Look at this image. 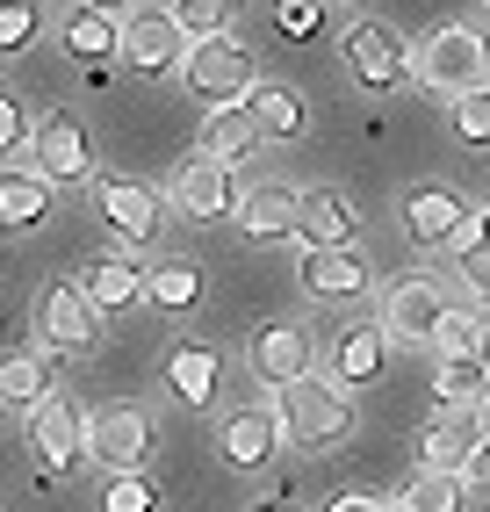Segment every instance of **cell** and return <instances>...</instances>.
Returning a JSON list of instances; mask_svg holds the SVG:
<instances>
[{
  "label": "cell",
  "instance_id": "3957f363",
  "mask_svg": "<svg viewBox=\"0 0 490 512\" xmlns=\"http://www.w3.org/2000/svg\"><path fill=\"white\" fill-rule=\"evenodd\" d=\"M404 231H411L426 253H454V260H469V253L483 246V217H476L454 188H411Z\"/></svg>",
  "mask_w": 490,
  "mask_h": 512
},
{
  "label": "cell",
  "instance_id": "ee69618b",
  "mask_svg": "<svg viewBox=\"0 0 490 512\" xmlns=\"http://www.w3.org/2000/svg\"><path fill=\"white\" fill-rule=\"evenodd\" d=\"M253 512H289V505H282V498H260V505H253Z\"/></svg>",
  "mask_w": 490,
  "mask_h": 512
},
{
  "label": "cell",
  "instance_id": "30bf717a",
  "mask_svg": "<svg viewBox=\"0 0 490 512\" xmlns=\"http://www.w3.org/2000/svg\"><path fill=\"white\" fill-rule=\"evenodd\" d=\"M37 332H44V354H87L101 339V311L87 303L80 282H51L37 296Z\"/></svg>",
  "mask_w": 490,
  "mask_h": 512
},
{
  "label": "cell",
  "instance_id": "5b68a950",
  "mask_svg": "<svg viewBox=\"0 0 490 512\" xmlns=\"http://www.w3.org/2000/svg\"><path fill=\"white\" fill-rule=\"evenodd\" d=\"M181 80H188V94L195 101H245L260 80H253V51H245L238 37H202L195 51H188V65H181Z\"/></svg>",
  "mask_w": 490,
  "mask_h": 512
},
{
  "label": "cell",
  "instance_id": "8fae6325",
  "mask_svg": "<svg viewBox=\"0 0 490 512\" xmlns=\"http://www.w3.org/2000/svg\"><path fill=\"white\" fill-rule=\"evenodd\" d=\"M29 448H37L44 476H73L87 462V412H80L73 397L37 404V412H29Z\"/></svg>",
  "mask_w": 490,
  "mask_h": 512
},
{
  "label": "cell",
  "instance_id": "7bdbcfd3",
  "mask_svg": "<svg viewBox=\"0 0 490 512\" xmlns=\"http://www.w3.org/2000/svg\"><path fill=\"white\" fill-rule=\"evenodd\" d=\"M476 217H483V246H490V195H483V202H476Z\"/></svg>",
  "mask_w": 490,
  "mask_h": 512
},
{
  "label": "cell",
  "instance_id": "b9f144b4",
  "mask_svg": "<svg viewBox=\"0 0 490 512\" xmlns=\"http://www.w3.org/2000/svg\"><path fill=\"white\" fill-rule=\"evenodd\" d=\"M476 361L490 368V311H483V332H476Z\"/></svg>",
  "mask_w": 490,
  "mask_h": 512
},
{
  "label": "cell",
  "instance_id": "d6986e66",
  "mask_svg": "<svg viewBox=\"0 0 490 512\" xmlns=\"http://www.w3.org/2000/svg\"><path fill=\"white\" fill-rule=\"evenodd\" d=\"M296 217H303V188H253L238 202V238L253 246H274V238H296Z\"/></svg>",
  "mask_w": 490,
  "mask_h": 512
},
{
  "label": "cell",
  "instance_id": "7402d4cb",
  "mask_svg": "<svg viewBox=\"0 0 490 512\" xmlns=\"http://www.w3.org/2000/svg\"><path fill=\"white\" fill-rule=\"evenodd\" d=\"M217 383H224V354L209 347V339H181V347L166 354V390L181 404H209Z\"/></svg>",
  "mask_w": 490,
  "mask_h": 512
},
{
  "label": "cell",
  "instance_id": "ab89813d",
  "mask_svg": "<svg viewBox=\"0 0 490 512\" xmlns=\"http://www.w3.org/2000/svg\"><path fill=\"white\" fill-rule=\"evenodd\" d=\"M462 484H469V491H490V440H483V448H476V462L462 469Z\"/></svg>",
  "mask_w": 490,
  "mask_h": 512
},
{
  "label": "cell",
  "instance_id": "74e56055",
  "mask_svg": "<svg viewBox=\"0 0 490 512\" xmlns=\"http://www.w3.org/2000/svg\"><path fill=\"white\" fill-rule=\"evenodd\" d=\"M282 29L289 37H310L318 29V0H282Z\"/></svg>",
  "mask_w": 490,
  "mask_h": 512
},
{
  "label": "cell",
  "instance_id": "7c38bea8",
  "mask_svg": "<svg viewBox=\"0 0 490 512\" xmlns=\"http://www.w3.org/2000/svg\"><path fill=\"white\" fill-rule=\"evenodd\" d=\"M238 166H217V159H188L173 174V210L188 224H217V217H238Z\"/></svg>",
  "mask_w": 490,
  "mask_h": 512
},
{
  "label": "cell",
  "instance_id": "d590c367",
  "mask_svg": "<svg viewBox=\"0 0 490 512\" xmlns=\"http://www.w3.org/2000/svg\"><path fill=\"white\" fill-rule=\"evenodd\" d=\"M29 145H37V130H29L22 101H15V94H0V159H22Z\"/></svg>",
  "mask_w": 490,
  "mask_h": 512
},
{
  "label": "cell",
  "instance_id": "277c9868",
  "mask_svg": "<svg viewBox=\"0 0 490 512\" xmlns=\"http://www.w3.org/2000/svg\"><path fill=\"white\" fill-rule=\"evenodd\" d=\"M195 51V37L181 29V15L173 8H130L123 15V65L130 73H145V80H166V73H181Z\"/></svg>",
  "mask_w": 490,
  "mask_h": 512
},
{
  "label": "cell",
  "instance_id": "9a60e30c",
  "mask_svg": "<svg viewBox=\"0 0 490 512\" xmlns=\"http://www.w3.org/2000/svg\"><path fill=\"white\" fill-rule=\"evenodd\" d=\"M94 210H101V224H109L123 246H145V238L159 231V195L145 181H130V174H94Z\"/></svg>",
  "mask_w": 490,
  "mask_h": 512
},
{
  "label": "cell",
  "instance_id": "f546056e",
  "mask_svg": "<svg viewBox=\"0 0 490 512\" xmlns=\"http://www.w3.org/2000/svg\"><path fill=\"white\" fill-rule=\"evenodd\" d=\"M44 29V0H0V58H22Z\"/></svg>",
  "mask_w": 490,
  "mask_h": 512
},
{
  "label": "cell",
  "instance_id": "44dd1931",
  "mask_svg": "<svg viewBox=\"0 0 490 512\" xmlns=\"http://www.w3.org/2000/svg\"><path fill=\"white\" fill-rule=\"evenodd\" d=\"M80 289H87L94 311H130V303L152 289V267H137L130 253H101L87 275H80Z\"/></svg>",
  "mask_w": 490,
  "mask_h": 512
},
{
  "label": "cell",
  "instance_id": "ba28073f",
  "mask_svg": "<svg viewBox=\"0 0 490 512\" xmlns=\"http://www.w3.org/2000/svg\"><path fill=\"white\" fill-rule=\"evenodd\" d=\"M339 58H346V73H354L368 94H390V87L411 80V51H404V37L390 22H354L339 37Z\"/></svg>",
  "mask_w": 490,
  "mask_h": 512
},
{
  "label": "cell",
  "instance_id": "d6a6232c",
  "mask_svg": "<svg viewBox=\"0 0 490 512\" xmlns=\"http://www.w3.org/2000/svg\"><path fill=\"white\" fill-rule=\"evenodd\" d=\"M159 491H152V476H109L101 484V512H152Z\"/></svg>",
  "mask_w": 490,
  "mask_h": 512
},
{
  "label": "cell",
  "instance_id": "6da1fadb",
  "mask_svg": "<svg viewBox=\"0 0 490 512\" xmlns=\"http://www.w3.org/2000/svg\"><path fill=\"white\" fill-rule=\"evenodd\" d=\"M411 80H426V87L447 94V101L483 94V87H490V44H483V29H469V22H440L433 37L411 51Z\"/></svg>",
  "mask_w": 490,
  "mask_h": 512
},
{
  "label": "cell",
  "instance_id": "4dcf8cb0",
  "mask_svg": "<svg viewBox=\"0 0 490 512\" xmlns=\"http://www.w3.org/2000/svg\"><path fill=\"white\" fill-rule=\"evenodd\" d=\"M245 0H173V15H181V29L202 44V37H231V22H238Z\"/></svg>",
  "mask_w": 490,
  "mask_h": 512
},
{
  "label": "cell",
  "instance_id": "f1b7e54d",
  "mask_svg": "<svg viewBox=\"0 0 490 512\" xmlns=\"http://www.w3.org/2000/svg\"><path fill=\"white\" fill-rule=\"evenodd\" d=\"M145 296L159 303V311H195V303H202V267L195 260H159Z\"/></svg>",
  "mask_w": 490,
  "mask_h": 512
},
{
  "label": "cell",
  "instance_id": "9c48e42d",
  "mask_svg": "<svg viewBox=\"0 0 490 512\" xmlns=\"http://www.w3.org/2000/svg\"><path fill=\"white\" fill-rule=\"evenodd\" d=\"M483 440H490L483 404H440V412L426 419V433H418V469H447V476H462V469L476 462Z\"/></svg>",
  "mask_w": 490,
  "mask_h": 512
},
{
  "label": "cell",
  "instance_id": "484cf974",
  "mask_svg": "<svg viewBox=\"0 0 490 512\" xmlns=\"http://www.w3.org/2000/svg\"><path fill=\"white\" fill-rule=\"evenodd\" d=\"M65 51H73L80 65H109V58H123V22L94 15V8H73L65 15Z\"/></svg>",
  "mask_w": 490,
  "mask_h": 512
},
{
  "label": "cell",
  "instance_id": "603a6c76",
  "mask_svg": "<svg viewBox=\"0 0 490 512\" xmlns=\"http://www.w3.org/2000/svg\"><path fill=\"white\" fill-rule=\"evenodd\" d=\"M51 217V181L37 166H8L0 174V231H37Z\"/></svg>",
  "mask_w": 490,
  "mask_h": 512
},
{
  "label": "cell",
  "instance_id": "8d00e7d4",
  "mask_svg": "<svg viewBox=\"0 0 490 512\" xmlns=\"http://www.w3.org/2000/svg\"><path fill=\"white\" fill-rule=\"evenodd\" d=\"M462 282H469L476 303H490V246H476V253L462 260Z\"/></svg>",
  "mask_w": 490,
  "mask_h": 512
},
{
  "label": "cell",
  "instance_id": "1f68e13d",
  "mask_svg": "<svg viewBox=\"0 0 490 512\" xmlns=\"http://www.w3.org/2000/svg\"><path fill=\"white\" fill-rule=\"evenodd\" d=\"M483 397H490L483 361H440V404H483Z\"/></svg>",
  "mask_w": 490,
  "mask_h": 512
},
{
  "label": "cell",
  "instance_id": "ffe728a7",
  "mask_svg": "<svg viewBox=\"0 0 490 512\" xmlns=\"http://www.w3.org/2000/svg\"><path fill=\"white\" fill-rule=\"evenodd\" d=\"M354 231H361V210L339 188H303V217H296L303 246H354Z\"/></svg>",
  "mask_w": 490,
  "mask_h": 512
},
{
  "label": "cell",
  "instance_id": "4316f807",
  "mask_svg": "<svg viewBox=\"0 0 490 512\" xmlns=\"http://www.w3.org/2000/svg\"><path fill=\"white\" fill-rule=\"evenodd\" d=\"M245 101H253V116H260V130H267V145H274V138H296V130H303V94H296V87L260 80Z\"/></svg>",
  "mask_w": 490,
  "mask_h": 512
},
{
  "label": "cell",
  "instance_id": "e0dca14e",
  "mask_svg": "<svg viewBox=\"0 0 490 512\" xmlns=\"http://www.w3.org/2000/svg\"><path fill=\"white\" fill-rule=\"evenodd\" d=\"M303 296H318V303L368 296V260L354 246H303Z\"/></svg>",
  "mask_w": 490,
  "mask_h": 512
},
{
  "label": "cell",
  "instance_id": "e575fe53",
  "mask_svg": "<svg viewBox=\"0 0 490 512\" xmlns=\"http://www.w3.org/2000/svg\"><path fill=\"white\" fill-rule=\"evenodd\" d=\"M454 138H462V145H490V87L454 101Z\"/></svg>",
  "mask_w": 490,
  "mask_h": 512
},
{
  "label": "cell",
  "instance_id": "cb8c5ba5",
  "mask_svg": "<svg viewBox=\"0 0 490 512\" xmlns=\"http://www.w3.org/2000/svg\"><path fill=\"white\" fill-rule=\"evenodd\" d=\"M382 354H390L382 325H354V332H339V347H332V383H339V390L375 383V375H382Z\"/></svg>",
  "mask_w": 490,
  "mask_h": 512
},
{
  "label": "cell",
  "instance_id": "52a82bcc",
  "mask_svg": "<svg viewBox=\"0 0 490 512\" xmlns=\"http://www.w3.org/2000/svg\"><path fill=\"white\" fill-rule=\"evenodd\" d=\"M87 462H101L109 476H145L152 462V419L137 404H109L87 419Z\"/></svg>",
  "mask_w": 490,
  "mask_h": 512
},
{
  "label": "cell",
  "instance_id": "f35d334b",
  "mask_svg": "<svg viewBox=\"0 0 490 512\" xmlns=\"http://www.w3.org/2000/svg\"><path fill=\"white\" fill-rule=\"evenodd\" d=\"M325 512H404V505H390V498H368V491H339Z\"/></svg>",
  "mask_w": 490,
  "mask_h": 512
},
{
  "label": "cell",
  "instance_id": "83f0119b",
  "mask_svg": "<svg viewBox=\"0 0 490 512\" xmlns=\"http://www.w3.org/2000/svg\"><path fill=\"white\" fill-rule=\"evenodd\" d=\"M397 505L404 512H462L469 505V484H462V476H447V469H418Z\"/></svg>",
  "mask_w": 490,
  "mask_h": 512
},
{
  "label": "cell",
  "instance_id": "60d3db41",
  "mask_svg": "<svg viewBox=\"0 0 490 512\" xmlns=\"http://www.w3.org/2000/svg\"><path fill=\"white\" fill-rule=\"evenodd\" d=\"M80 8H94V15H130V0H80Z\"/></svg>",
  "mask_w": 490,
  "mask_h": 512
},
{
  "label": "cell",
  "instance_id": "f6af8a7d",
  "mask_svg": "<svg viewBox=\"0 0 490 512\" xmlns=\"http://www.w3.org/2000/svg\"><path fill=\"white\" fill-rule=\"evenodd\" d=\"M483 404H490V397H483Z\"/></svg>",
  "mask_w": 490,
  "mask_h": 512
},
{
  "label": "cell",
  "instance_id": "4fadbf2b",
  "mask_svg": "<svg viewBox=\"0 0 490 512\" xmlns=\"http://www.w3.org/2000/svg\"><path fill=\"white\" fill-rule=\"evenodd\" d=\"M37 174L51 181V188H65V181H94V145H87V123L80 116H65V109H51L44 123H37Z\"/></svg>",
  "mask_w": 490,
  "mask_h": 512
},
{
  "label": "cell",
  "instance_id": "ac0fdd59",
  "mask_svg": "<svg viewBox=\"0 0 490 512\" xmlns=\"http://www.w3.org/2000/svg\"><path fill=\"white\" fill-rule=\"evenodd\" d=\"M267 145V130L253 116V101H224V109H209L202 123V159H217V166H238V159H253Z\"/></svg>",
  "mask_w": 490,
  "mask_h": 512
},
{
  "label": "cell",
  "instance_id": "2e32d148",
  "mask_svg": "<svg viewBox=\"0 0 490 512\" xmlns=\"http://www.w3.org/2000/svg\"><path fill=\"white\" fill-rule=\"evenodd\" d=\"M274 448H282V412L274 404H238V412L217 419V455L231 469H267Z\"/></svg>",
  "mask_w": 490,
  "mask_h": 512
},
{
  "label": "cell",
  "instance_id": "836d02e7",
  "mask_svg": "<svg viewBox=\"0 0 490 512\" xmlns=\"http://www.w3.org/2000/svg\"><path fill=\"white\" fill-rule=\"evenodd\" d=\"M476 332H483V311H454L447 325H440V361H476Z\"/></svg>",
  "mask_w": 490,
  "mask_h": 512
},
{
  "label": "cell",
  "instance_id": "8992f818",
  "mask_svg": "<svg viewBox=\"0 0 490 512\" xmlns=\"http://www.w3.org/2000/svg\"><path fill=\"white\" fill-rule=\"evenodd\" d=\"M447 318H454L447 289L426 282V275H411V282H397L390 296H382V318L375 325H382V339H397V347H433Z\"/></svg>",
  "mask_w": 490,
  "mask_h": 512
},
{
  "label": "cell",
  "instance_id": "5bb4252c",
  "mask_svg": "<svg viewBox=\"0 0 490 512\" xmlns=\"http://www.w3.org/2000/svg\"><path fill=\"white\" fill-rule=\"evenodd\" d=\"M245 368H253V383H267V390H289V383H303L310 375V332L303 325H260L253 339H245Z\"/></svg>",
  "mask_w": 490,
  "mask_h": 512
},
{
  "label": "cell",
  "instance_id": "d4e9b609",
  "mask_svg": "<svg viewBox=\"0 0 490 512\" xmlns=\"http://www.w3.org/2000/svg\"><path fill=\"white\" fill-rule=\"evenodd\" d=\"M51 368L58 354H8L0 361V404H22V412H37V404H51Z\"/></svg>",
  "mask_w": 490,
  "mask_h": 512
},
{
  "label": "cell",
  "instance_id": "7a4b0ae2",
  "mask_svg": "<svg viewBox=\"0 0 490 512\" xmlns=\"http://www.w3.org/2000/svg\"><path fill=\"white\" fill-rule=\"evenodd\" d=\"M282 440L289 448H339L354 433V397H346L332 375H303V383L282 390Z\"/></svg>",
  "mask_w": 490,
  "mask_h": 512
}]
</instances>
